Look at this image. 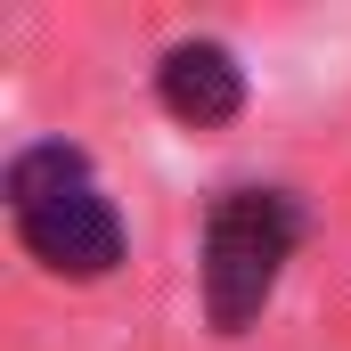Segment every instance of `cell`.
<instances>
[{"mask_svg": "<svg viewBox=\"0 0 351 351\" xmlns=\"http://www.w3.org/2000/svg\"><path fill=\"white\" fill-rule=\"evenodd\" d=\"M156 90H164V106H172L180 123L213 131V123H229L245 106V66L221 41H180V49H164V66H156Z\"/></svg>", "mask_w": 351, "mask_h": 351, "instance_id": "3957f363", "label": "cell"}, {"mask_svg": "<svg viewBox=\"0 0 351 351\" xmlns=\"http://www.w3.org/2000/svg\"><path fill=\"white\" fill-rule=\"evenodd\" d=\"M8 213H16L25 254L58 278H106L123 262V221L98 196L90 156L66 147V139H41L8 164Z\"/></svg>", "mask_w": 351, "mask_h": 351, "instance_id": "6da1fadb", "label": "cell"}, {"mask_svg": "<svg viewBox=\"0 0 351 351\" xmlns=\"http://www.w3.org/2000/svg\"><path fill=\"white\" fill-rule=\"evenodd\" d=\"M294 237H302V213L278 188H229L213 204V221H204V311H213L221 335L262 319Z\"/></svg>", "mask_w": 351, "mask_h": 351, "instance_id": "7a4b0ae2", "label": "cell"}]
</instances>
